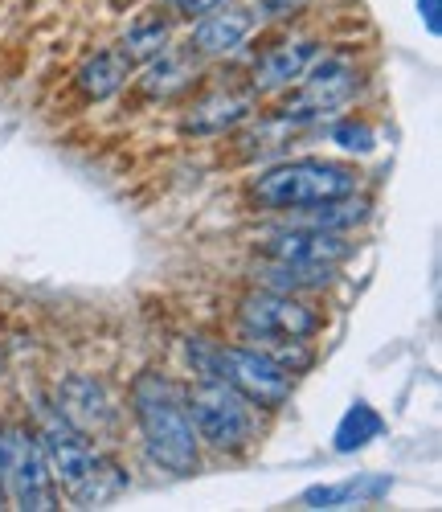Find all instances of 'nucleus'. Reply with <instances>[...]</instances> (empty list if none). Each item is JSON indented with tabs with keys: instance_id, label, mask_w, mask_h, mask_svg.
Returning a JSON list of instances; mask_svg holds the SVG:
<instances>
[{
	"instance_id": "1",
	"label": "nucleus",
	"mask_w": 442,
	"mask_h": 512,
	"mask_svg": "<svg viewBox=\"0 0 442 512\" xmlns=\"http://www.w3.org/2000/svg\"><path fill=\"white\" fill-rule=\"evenodd\" d=\"M131 414L140 426V443L148 459L168 476H193L201 467V439L185 406V390L160 369H144L131 381Z\"/></svg>"
},
{
	"instance_id": "2",
	"label": "nucleus",
	"mask_w": 442,
	"mask_h": 512,
	"mask_svg": "<svg viewBox=\"0 0 442 512\" xmlns=\"http://www.w3.org/2000/svg\"><path fill=\"white\" fill-rule=\"evenodd\" d=\"M361 173L352 164L336 160H316V156H299V160H279L250 181V201L258 209L271 213H291V209H312L328 201L357 197Z\"/></svg>"
},
{
	"instance_id": "3",
	"label": "nucleus",
	"mask_w": 442,
	"mask_h": 512,
	"mask_svg": "<svg viewBox=\"0 0 442 512\" xmlns=\"http://www.w3.org/2000/svg\"><path fill=\"white\" fill-rule=\"evenodd\" d=\"M185 361L197 377L226 381L254 410H279L291 398V373H283L258 345H221V340L189 336Z\"/></svg>"
},
{
	"instance_id": "4",
	"label": "nucleus",
	"mask_w": 442,
	"mask_h": 512,
	"mask_svg": "<svg viewBox=\"0 0 442 512\" xmlns=\"http://www.w3.org/2000/svg\"><path fill=\"white\" fill-rule=\"evenodd\" d=\"M185 406L193 418V431L201 443H209L221 455H242L258 439V418L254 406L230 390L217 377H193V386L185 390Z\"/></svg>"
},
{
	"instance_id": "5",
	"label": "nucleus",
	"mask_w": 442,
	"mask_h": 512,
	"mask_svg": "<svg viewBox=\"0 0 442 512\" xmlns=\"http://www.w3.org/2000/svg\"><path fill=\"white\" fill-rule=\"evenodd\" d=\"M238 324L246 340H316L324 312L307 295L258 287L238 300Z\"/></svg>"
},
{
	"instance_id": "6",
	"label": "nucleus",
	"mask_w": 442,
	"mask_h": 512,
	"mask_svg": "<svg viewBox=\"0 0 442 512\" xmlns=\"http://www.w3.org/2000/svg\"><path fill=\"white\" fill-rule=\"evenodd\" d=\"M361 91V70L352 66L340 54H316V62L303 70L299 78V91L275 111L287 123H307V119H320L328 111H340L344 103H352Z\"/></svg>"
},
{
	"instance_id": "7",
	"label": "nucleus",
	"mask_w": 442,
	"mask_h": 512,
	"mask_svg": "<svg viewBox=\"0 0 442 512\" xmlns=\"http://www.w3.org/2000/svg\"><path fill=\"white\" fill-rule=\"evenodd\" d=\"M37 439H41V451H46V459H50L54 484H62L78 500L82 488L95 476V463H99V455L91 451V439H86L74 422H66L54 410V402H46L37 410Z\"/></svg>"
},
{
	"instance_id": "8",
	"label": "nucleus",
	"mask_w": 442,
	"mask_h": 512,
	"mask_svg": "<svg viewBox=\"0 0 442 512\" xmlns=\"http://www.w3.org/2000/svg\"><path fill=\"white\" fill-rule=\"evenodd\" d=\"M258 250H262V259H271V263L336 271L348 259V254H352V242L340 230H320V226L295 222V226H283V230L267 234Z\"/></svg>"
},
{
	"instance_id": "9",
	"label": "nucleus",
	"mask_w": 442,
	"mask_h": 512,
	"mask_svg": "<svg viewBox=\"0 0 442 512\" xmlns=\"http://www.w3.org/2000/svg\"><path fill=\"white\" fill-rule=\"evenodd\" d=\"M13 435V455H9V500L29 512H50L58 508V484L50 472V459L41 451V439L29 426H17Z\"/></svg>"
},
{
	"instance_id": "10",
	"label": "nucleus",
	"mask_w": 442,
	"mask_h": 512,
	"mask_svg": "<svg viewBox=\"0 0 442 512\" xmlns=\"http://www.w3.org/2000/svg\"><path fill=\"white\" fill-rule=\"evenodd\" d=\"M254 29H258V17H254L250 5H238V0L217 5L213 13L193 21L189 54L193 58H230V54H238L246 46Z\"/></svg>"
},
{
	"instance_id": "11",
	"label": "nucleus",
	"mask_w": 442,
	"mask_h": 512,
	"mask_svg": "<svg viewBox=\"0 0 442 512\" xmlns=\"http://www.w3.org/2000/svg\"><path fill=\"white\" fill-rule=\"evenodd\" d=\"M54 410L74 422L82 435H99L111 426L115 418V406H111V394L107 386L95 377V373H66L54 390Z\"/></svg>"
},
{
	"instance_id": "12",
	"label": "nucleus",
	"mask_w": 442,
	"mask_h": 512,
	"mask_svg": "<svg viewBox=\"0 0 442 512\" xmlns=\"http://www.w3.org/2000/svg\"><path fill=\"white\" fill-rule=\"evenodd\" d=\"M324 46L320 41H279V46H267L258 54V62L250 66V82L246 87L254 95H275V91H287L291 82L303 78V70L316 62Z\"/></svg>"
},
{
	"instance_id": "13",
	"label": "nucleus",
	"mask_w": 442,
	"mask_h": 512,
	"mask_svg": "<svg viewBox=\"0 0 442 512\" xmlns=\"http://www.w3.org/2000/svg\"><path fill=\"white\" fill-rule=\"evenodd\" d=\"M254 91H209L205 99H197L185 115V136H226L238 132L242 123H250L254 115Z\"/></svg>"
},
{
	"instance_id": "14",
	"label": "nucleus",
	"mask_w": 442,
	"mask_h": 512,
	"mask_svg": "<svg viewBox=\"0 0 442 512\" xmlns=\"http://www.w3.org/2000/svg\"><path fill=\"white\" fill-rule=\"evenodd\" d=\"M131 74H136V62L123 54V46H111V50H99L91 62L74 74V87L86 99H111V95H119L127 87Z\"/></svg>"
},
{
	"instance_id": "15",
	"label": "nucleus",
	"mask_w": 442,
	"mask_h": 512,
	"mask_svg": "<svg viewBox=\"0 0 442 512\" xmlns=\"http://www.w3.org/2000/svg\"><path fill=\"white\" fill-rule=\"evenodd\" d=\"M189 82H193V54L189 50L185 54L181 50H160L156 58L144 62V74H140L144 95H160V99L185 91Z\"/></svg>"
},
{
	"instance_id": "16",
	"label": "nucleus",
	"mask_w": 442,
	"mask_h": 512,
	"mask_svg": "<svg viewBox=\"0 0 442 512\" xmlns=\"http://www.w3.org/2000/svg\"><path fill=\"white\" fill-rule=\"evenodd\" d=\"M254 283L267 291H291V295H307L320 291L324 283H332V271L324 267H291V263H271L262 259V267L254 271Z\"/></svg>"
},
{
	"instance_id": "17",
	"label": "nucleus",
	"mask_w": 442,
	"mask_h": 512,
	"mask_svg": "<svg viewBox=\"0 0 442 512\" xmlns=\"http://www.w3.org/2000/svg\"><path fill=\"white\" fill-rule=\"evenodd\" d=\"M389 492V480H344V484H320V488H307L299 496L303 508H348V504H361V500H377Z\"/></svg>"
},
{
	"instance_id": "18",
	"label": "nucleus",
	"mask_w": 442,
	"mask_h": 512,
	"mask_svg": "<svg viewBox=\"0 0 442 512\" xmlns=\"http://www.w3.org/2000/svg\"><path fill=\"white\" fill-rule=\"evenodd\" d=\"M168 17H140L136 25L127 29V37H123V54L131 58V62H148V58H156L160 50H168Z\"/></svg>"
},
{
	"instance_id": "19",
	"label": "nucleus",
	"mask_w": 442,
	"mask_h": 512,
	"mask_svg": "<svg viewBox=\"0 0 442 512\" xmlns=\"http://www.w3.org/2000/svg\"><path fill=\"white\" fill-rule=\"evenodd\" d=\"M381 431V418L361 402V406H352L340 422V431H336V451H352V447H365L373 435Z\"/></svg>"
},
{
	"instance_id": "20",
	"label": "nucleus",
	"mask_w": 442,
	"mask_h": 512,
	"mask_svg": "<svg viewBox=\"0 0 442 512\" xmlns=\"http://www.w3.org/2000/svg\"><path fill=\"white\" fill-rule=\"evenodd\" d=\"M332 140L348 152H369L373 148V132H369V123H357V119H340L332 127Z\"/></svg>"
},
{
	"instance_id": "21",
	"label": "nucleus",
	"mask_w": 442,
	"mask_h": 512,
	"mask_svg": "<svg viewBox=\"0 0 442 512\" xmlns=\"http://www.w3.org/2000/svg\"><path fill=\"white\" fill-rule=\"evenodd\" d=\"M217 5H230V0H164V13L181 17V21H197V17L213 13Z\"/></svg>"
},
{
	"instance_id": "22",
	"label": "nucleus",
	"mask_w": 442,
	"mask_h": 512,
	"mask_svg": "<svg viewBox=\"0 0 442 512\" xmlns=\"http://www.w3.org/2000/svg\"><path fill=\"white\" fill-rule=\"evenodd\" d=\"M307 5V0H254V17L262 21V17H291V13H299Z\"/></svg>"
},
{
	"instance_id": "23",
	"label": "nucleus",
	"mask_w": 442,
	"mask_h": 512,
	"mask_svg": "<svg viewBox=\"0 0 442 512\" xmlns=\"http://www.w3.org/2000/svg\"><path fill=\"white\" fill-rule=\"evenodd\" d=\"M9 455H13V435L9 426H0V508L9 504Z\"/></svg>"
},
{
	"instance_id": "24",
	"label": "nucleus",
	"mask_w": 442,
	"mask_h": 512,
	"mask_svg": "<svg viewBox=\"0 0 442 512\" xmlns=\"http://www.w3.org/2000/svg\"><path fill=\"white\" fill-rule=\"evenodd\" d=\"M434 9H438V0H426V17H430V33H438V17H434Z\"/></svg>"
}]
</instances>
